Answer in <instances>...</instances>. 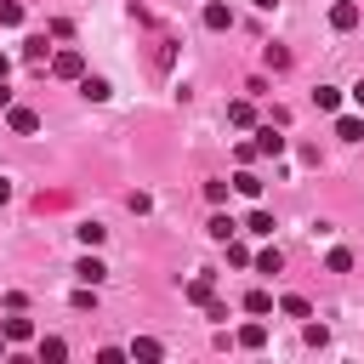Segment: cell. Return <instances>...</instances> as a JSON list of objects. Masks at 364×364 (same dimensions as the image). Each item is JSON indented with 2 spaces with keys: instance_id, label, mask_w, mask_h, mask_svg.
<instances>
[{
  "instance_id": "cell-1",
  "label": "cell",
  "mask_w": 364,
  "mask_h": 364,
  "mask_svg": "<svg viewBox=\"0 0 364 364\" xmlns=\"http://www.w3.org/2000/svg\"><path fill=\"white\" fill-rule=\"evenodd\" d=\"M51 74H57V80H80V74H85V57H80V51H51Z\"/></svg>"
},
{
  "instance_id": "cell-2",
  "label": "cell",
  "mask_w": 364,
  "mask_h": 364,
  "mask_svg": "<svg viewBox=\"0 0 364 364\" xmlns=\"http://www.w3.org/2000/svg\"><path fill=\"white\" fill-rule=\"evenodd\" d=\"M23 63H28V68H51V46H46V34H28V40H23Z\"/></svg>"
},
{
  "instance_id": "cell-3",
  "label": "cell",
  "mask_w": 364,
  "mask_h": 364,
  "mask_svg": "<svg viewBox=\"0 0 364 364\" xmlns=\"http://www.w3.org/2000/svg\"><path fill=\"white\" fill-rule=\"evenodd\" d=\"M6 125H11L17 136H34V131H40V114H34V108H17V102H11V108H6Z\"/></svg>"
},
{
  "instance_id": "cell-4",
  "label": "cell",
  "mask_w": 364,
  "mask_h": 364,
  "mask_svg": "<svg viewBox=\"0 0 364 364\" xmlns=\"http://www.w3.org/2000/svg\"><path fill=\"white\" fill-rule=\"evenodd\" d=\"M256 154H262V159H279V154H284V136H279V125H273V119L256 131Z\"/></svg>"
},
{
  "instance_id": "cell-5",
  "label": "cell",
  "mask_w": 364,
  "mask_h": 364,
  "mask_svg": "<svg viewBox=\"0 0 364 364\" xmlns=\"http://www.w3.org/2000/svg\"><path fill=\"white\" fill-rule=\"evenodd\" d=\"M330 28H341V34L358 28V0H336V6H330Z\"/></svg>"
},
{
  "instance_id": "cell-6",
  "label": "cell",
  "mask_w": 364,
  "mask_h": 364,
  "mask_svg": "<svg viewBox=\"0 0 364 364\" xmlns=\"http://www.w3.org/2000/svg\"><path fill=\"white\" fill-rule=\"evenodd\" d=\"M80 97H85V102H108V97H114V85H108L102 74H80Z\"/></svg>"
},
{
  "instance_id": "cell-7",
  "label": "cell",
  "mask_w": 364,
  "mask_h": 364,
  "mask_svg": "<svg viewBox=\"0 0 364 364\" xmlns=\"http://www.w3.org/2000/svg\"><path fill=\"white\" fill-rule=\"evenodd\" d=\"M74 279H80V284H102V279H108V267H102V262H97L91 250H85V256L74 262Z\"/></svg>"
},
{
  "instance_id": "cell-8",
  "label": "cell",
  "mask_w": 364,
  "mask_h": 364,
  "mask_svg": "<svg viewBox=\"0 0 364 364\" xmlns=\"http://www.w3.org/2000/svg\"><path fill=\"white\" fill-rule=\"evenodd\" d=\"M182 296H188L193 307H205V301L216 296V279H210V273H199V279H188V284H182Z\"/></svg>"
},
{
  "instance_id": "cell-9",
  "label": "cell",
  "mask_w": 364,
  "mask_h": 364,
  "mask_svg": "<svg viewBox=\"0 0 364 364\" xmlns=\"http://www.w3.org/2000/svg\"><path fill=\"white\" fill-rule=\"evenodd\" d=\"M205 233H210V239H216V245H228V239H233V233H239V222H233V216H222V210H216V216H210V222H205Z\"/></svg>"
},
{
  "instance_id": "cell-10",
  "label": "cell",
  "mask_w": 364,
  "mask_h": 364,
  "mask_svg": "<svg viewBox=\"0 0 364 364\" xmlns=\"http://www.w3.org/2000/svg\"><path fill=\"white\" fill-rule=\"evenodd\" d=\"M0 330H6L11 347H17V341H34V318H0Z\"/></svg>"
},
{
  "instance_id": "cell-11",
  "label": "cell",
  "mask_w": 364,
  "mask_h": 364,
  "mask_svg": "<svg viewBox=\"0 0 364 364\" xmlns=\"http://www.w3.org/2000/svg\"><path fill=\"white\" fill-rule=\"evenodd\" d=\"M40 358H46V364H63V358H68V341H63V336H40Z\"/></svg>"
},
{
  "instance_id": "cell-12",
  "label": "cell",
  "mask_w": 364,
  "mask_h": 364,
  "mask_svg": "<svg viewBox=\"0 0 364 364\" xmlns=\"http://www.w3.org/2000/svg\"><path fill=\"white\" fill-rule=\"evenodd\" d=\"M205 28H233V11H228L222 0H210V6H205Z\"/></svg>"
},
{
  "instance_id": "cell-13",
  "label": "cell",
  "mask_w": 364,
  "mask_h": 364,
  "mask_svg": "<svg viewBox=\"0 0 364 364\" xmlns=\"http://www.w3.org/2000/svg\"><path fill=\"white\" fill-rule=\"evenodd\" d=\"M228 125H239V131H245V125H256V108H250L245 97H239V102H228Z\"/></svg>"
},
{
  "instance_id": "cell-14",
  "label": "cell",
  "mask_w": 364,
  "mask_h": 364,
  "mask_svg": "<svg viewBox=\"0 0 364 364\" xmlns=\"http://www.w3.org/2000/svg\"><path fill=\"white\" fill-rule=\"evenodd\" d=\"M336 136H341V142H364V119L341 114V119H336Z\"/></svg>"
},
{
  "instance_id": "cell-15",
  "label": "cell",
  "mask_w": 364,
  "mask_h": 364,
  "mask_svg": "<svg viewBox=\"0 0 364 364\" xmlns=\"http://www.w3.org/2000/svg\"><path fill=\"white\" fill-rule=\"evenodd\" d=\"M279 313H284V318H313V301H307V296H284Z\"/></svg>"
},
{
  "instance_id": "cell-16",
  "label": "cell",
  "mask_w": 364,
  "mask_h": 364,
  "mask_svg": "<svg viewBox=\"0 0 364 364\" xmlns=\"http://www.w3.org/2000/svg\"><path fill=\"white\" fill-rule=\"evenodd\" d=\"M313 102H318V114H336V108H341V91H336V85H318Z\"/></svg>"
},
{
  "instance_id": "cell-17",
  "label": "cell",
  "mask_w": 364,
  "mask_h": 364,
  "mask_svg": "<svg viewBox=\"0 0 364 364\" xmlns=\"http://www.w3.org/2000/svg\"><path fill=\"white\" fill-rule=\"evenodd\" d=\"M233 188H239L245 199H262V176H256V171H239V176H233Z\"/></svg>"
},
{
  "instance_id": "cell-18",
  "label": "cell",
  "mask_w": 364,
  "mask_h": 364,
  "mask_svg": "<svg viewBox=\"0 0 364 364\" xmlns=\"http://www.w3.org/2000/svg\"><path fill=\"white\" fill-rule=\"evenodd\" d=\"M239 347H267V324H239Z\"/></svg>"
},
{
  "instance_id": "cell-19",
  "label": "cell",
  "mask_w": 364,
  "mask_h": 364,
  "mask_svg": "<svg viewBox=\"0 0 364 364\" xmlns=\"http://www.w3.org/2000/svg\"><path fill=\"white\" fill-rule=\"evenodd\" d=\"M262 63H267L273 74H284V68H290V51H284V46H267V51H262Z\"/></svg>"
},
{
  "instance_id": "cell-20",
  "label": "cell",
  "mask_w": 364,
  "mask_h": 364,
  "mask_svg": "<svg viewBox=\"0 0 364 364\" xmlns=\"http://www.w3.org/2000/svg\"><path fill=\"white\" fill-rule=\"evenodd\" d=\"M74 233H80V245H85V250H91V245H102V239H108V228H102V222H85V228H74Z\"/></svg>"
},
{
  "instance_id": "cell-21",
  "label": "cell",
  "mask_w": 364,
  "mask_h": 364,
  "mask_svg": "<svg viewBox=\"0 0 364 364\" xmlns=\"http://www.w3.org/2000/svg\"><path fill=\"white\" fill-rule=\"evenodd\" d=\"M324 267H330V273H353V250H341V245H336V250L324 256Z\"/></svg>"
},
{
  "instance_id": "cell-22",
  "label": "cell",
  "mask_w": 364,
  "mask_h": 364,
  "mask_svg": "<svg viewBox=\"0 0 364 364\" xmlns=\"http://www.w3.org/2000/svg\"><path fill=\"white\" fill-rule=\"evenodd\" d=\"M256 273H267V279L284 273V256H279V250H262V256H256Z\"/></svg>"
},
{
  "instance_id": "cell-23",
  "label": "cell",
  "mask_w": 364,
  "mask_h": 364,
  "mask_svg": "<svg viewBox=\"0 0 364 364\" xmlns=\"http://www.w3.org/2000/svg\"><path fill=\"white\" fill-rule=\"evenodd\" d=\"M23 23V0H0V28H17Z\"/></svg>"
},
{
  "instance_id": "cell-24",
  "label": "cell",
  "mask_w": 364,
  "mask_h": 364,
  "mask_svg": "<svg viewBox=\"0 0 364 364\" xmlns=\"http://www.w3.org/2000/svg\"><path fill=\"white\" fill-rule=\"evenodd\" d=\"M245 313H273V296H267V290H250V296H245Z\"/></svg>"
},
{
  "instance_id": "cell-25",
  "label": "cell",
  "mask_w": 364,
  "mask_h": 364,
  "mask_svg": "<svg viewBox=\"0 0 364 364\" xmlns=\"http://www.w3.org/2000/svg\"><path fill=\"white\" fill-rule=\"evenodd\" d=\"M159 353H165V347H159V341H148V336H142V341H131V358H148V364H154Z\"/></svg>"
},
{
  "instance_id": "cell-26",
  "label": "cell",
  "mask_w": 364,
  "mask_h": 364,
  "mask_svg": "<svg viewBox=\"0 0 364 364\" xmlns=\"http://www.w3.org/2000/svg\"><path fill=\"white\" fill-rule=\"evenodd\" d=\"M245 228H250V233H273V216H267V210H250Z\"/></svg>"
},
{
  "instance_id": "cell-27",
  "label": "cell",
  "mask_w": 364,
  "mask_h": 364,
  "mask_svg": "<svg viewBox=\"0 0 364 364\" xmlns=\"http://www.w3.org/2000/svg\"><path fill=\"white\" fill-rule=\"evenodd\" d=\"M228 262H233V267H245V262H256V256H250L239 239H228Z\"/></svg>"
},
{
  "instance_id": "cell-28",
  "label": "cell",
  "mask_w": 364,
  "mask_h": 364,
  "mask_svg": "<svg viewBox=\"0 0 364 364\" xmlns=\"http://www.w3.org/2000/svg\"><path fill=\"white\" fill-rule=\"evenodd\" d=\"M228 188H233V182H205V199H210V205H222V199H228Z\"/></svg>"
},
{
  "instance_id": "cell-29",
  "label": "cell",
  "mask_w": 364,
  "mask_h": 364,
  "mask_svg": "<svg viewBox=\"0 0 364 364\" xmlns=\"http://www.w3.org/2000/svg\"><path fill=\"white\" fill-rule=\"evenodd\" d=\"M0 108H11V85L6 80H0Z\"/></svg>"
},
{
  "instance_id": "cell-30",
  "label": "cell",
  "mask_w": 364,
  "mask_h": 364,
  "mask_svg": "<svg viewBox=\"0 0 364 364\" xmlns=\"http://www.w3.org/2000/svg\"><path fill=\"white\" fill-rule=\"evenodd\" d=\"M353 102H358V108H364V80H358V85H353Z\"/></svg>"
},
{
  "instance_id": "cell-31",
  "label": "cell",
  "mask_w": 364,
  "mask_h": 364,
  "mask_svg": "<svg viewBox=\"0 0 364 364\" xmlns=\"http://www.w3.org/2000/svg\"><path fill=\"white\" fill-rule=\"evenodd\" d=\"M6 199H11V182H6V176H0V205H6Z\"/></svg>"
},
{
  "instance_id": "cell-32",
  "label": "cell",
  "mask_w": 364,
  "mask_h": 364,
  "mask_svg": "<svg viewBox=\"0 0 364 364\" xmlns=\"http://www.w3.org/2000/svg\"><path fill=\"white\" fill-rule=\"evenodd\" d=\"M6 74H11V57H6V51H0V80H6Z\"/></svg>"
},
{
  "instance_id": "cell-33",
  "label": "cell",
  "mask_w": 364,
  "mask_h": 364,
  "mask_svg": "<svg viewBox=\"0 0 364 364\" xmlns=\"http://www.w3.org/2000/svg\"><path fill=\"white\" fill-rule=\"evenodd\" d=\"M256 6H262V11H273V6H279V0H256Z\"/></svg>"
},
{
  "instance_id": "cell-34",
  "label": "cell",
  "mask_w": 364,
  "mask_h": 364,
  "mask_svg": "<svg viewBox=\"0 0 364 364\" xmlns=\"http://www.w3.org/2000/svg\"><path fill=\"white\" fill-rule=\"evenodd\" d=\"M6 347H11V341H6V330H0V358H6Z\"/></svg>"
}]
</instances>
